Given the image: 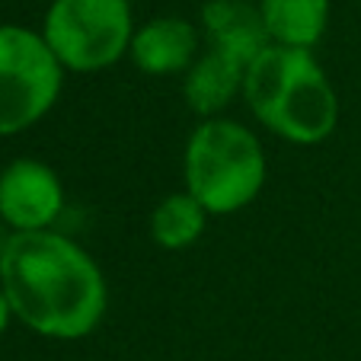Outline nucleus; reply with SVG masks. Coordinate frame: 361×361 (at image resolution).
<instances>
[{"label":"nucleus","mask_w":361,"mask_h":361,"mask_svg":"<svg viewBox=\"0 0 361 361\" xmlns=\"http://www.w3.org/2000/svg\"><path fill=\"white\" fill-rule=\"evenodd\" d=\"M10 320H13V310H10V304H7V294H4V288H0V336L7 333Z\"/></svg>","instance_id":"f8f14e48"},{"label":"nucleus","mask_w":361,"mask_h":361,"mask_svg":"<svg viewBox=\"0 0 361 361\" xmlns=\"http://www.w3.org/2000/svg\"><path fill=\"white\" fill-rule=\"evenodd\" d=\"M0 288L23 326L58 342L87 339L109 307L99 262L58 231L10 233L0 246Z\"/></svg>","instance_id":"f257e3e1"},{"label":"nucleus","mask_w":361,"mask_h":361,"mask_svg":"<svg viewBox=\"0 0 361 361\" xmlns=\"http://www.w3.org/2000/svg\"><path fill=\"white\" fill-rule=\"evenodd\" d=\"M243 64L204 48V55H198L195 64L183 74V96L202 122L204 118H221L233 102V96H243Z\"/></svg>","instance_id":"1a4fd4ad"},{"label":"nucleus","mask_w":361,"mask_h":361,"mask_svg":"<svg viewBox=\"0 0 361 361\" xmlns=\"http://www.w3.org/2000/svg\"><path fill=\"white\" fill-rule=\"evenodd\" d=\"M202 29L183 16H154L135 29L128 58L147 77L185 74L202 55Z\"/></svg>","instance_id":"0eeeda50"},{"label":"nucleus","mask_w":361,"mask_h":361,"mask_svg":"<svg viewBox=\"0 0 361 361\" xmlns=\"http://www.w3.org/2000/svg\"><path fill=\"white\" fill-rule=\"evenodd\" d=\"M269 176L266 150L256 131L221 116L192 128L183 154L185 192L212 218L243 212L259 198Z\"/></svg>","instance_id":"7ed1b4c3"},{"label":"nucleus","mask_w":361,"mask_h":361,"mask_svg":"<svg viewBox=\"0 0 361 361\" xmlns=\"http://www.w3.org/2000/svg\"><path fill=\"white\" fill-rule=\"evenodd\" d=\"M202 35L208 51H218L243 68L272 45L259 7L250 0H208L202 7Z\"/></svg>","instance_id":"6e6552de"},{"label":"nucleus","mask_w":361,"mask_h":361,"mask_svg":"<svg viewBox=\"0 0 361 361\" xmlns=\"http://www.w3.org/2000/svg\"><path fill=\"white\" fill-rule=\"evenodd\" d=\"M61 90L64 68L42 32L0 23V137L39 125Z\"/></svg>","instance_id":"39448f33"},{"label":"nucleus","mask_w":361,"mask_h":361,"mask_svg":"<svg viewBox=\"0 0 361 361\" xmlns=\"http://www.w3.org/2000/svg\"><path fill=\"white\" fill-rule=\"evenodd\" d=\"M212 214L204 212L202 204L189 195V192H170L154 204V214H150V240L160 246V250H189L192 243H198L208 227Z\"/></svg>","instance_id":"9b49d317"},{"label":"nucleus","mask_w":361,"mask_h":361,"mask_svg":"<svg viewBox=\"0 0 361 361\" xmlns=\"http://www.w3.org/2000/svg\"><path fill=\"white\" fill-rule=\"evenodd\" d=\"M262 26L272 45L314 51L323 42L333 16L329 0H256Z\"/></svg>","instance_id":"9d476101"},{"label":"nucleus","mask_w":361,"mask_h":361,"mask_svg":"<svg viewBox=\"0 0 361 361\" xmlns=\"http://www.w3.org/2000/svg\"><path fill=\"white\" fill-rule=\"evenodd\" d=\"M243 102L262 128L298 147L323 144L339 125V93L304 48L269 45L246 68Z\"/></svg>","instance_id":"f03ea898"},{"label":"nucleus","mask_w":361,"mask_h":361,"mask_svg":"<svg viewBox=\"0 0 361 361\" xmlns=\"http://www.w3.org/2000/svg\"><path fill=\"white\" fill-rule=\"evenodd\" d=\"M64 212V185L48 164L20 157L0 170V221L13 233L51 231Z\"/></svg>","instance_id":"423d86ee"},{"label":"nucleus","mask_w":361,"mask_h":361,"mask_svg":"<svg viewBox=\"0 0 361 361\" xmlns=\"http://www.w3.org/2000/svg\"><path fill=\"white\" fill-rule=\"evenodd\" d=\"M135 29L128 0H51L42 39L64 71L96 74L128 55Z\"/></svg>","instance_id":"20e7f679"}]
</instances>
